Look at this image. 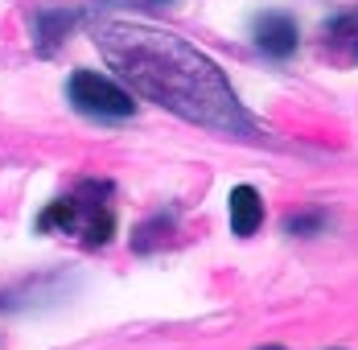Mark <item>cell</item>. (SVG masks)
Wrapping results in <instances>:
<instances>
[{
  "label": "cell",
  "instance_id": "6",
  "mask_svg": "<svg viewBox=\"0 0 358 350\" xmlns=\"http://www.w3.org/2000/svg\"><path fill=\"white\" fill-rule=\"evenodd\" d=\"M325 50L338 54L342 62H355L358 66V8L338 13V17L325 25Z\"/></svg>",
  "mask_w": 358,
  "mask_h": 350
},
{
  "label": "cell",
  "instance_id": "5",
  "mask_svg": "<svg viewBox=\"0 0 358 350\" xmlns=\"http://www.w3.org/2000/svg\"><path fill=\"white\" fill-rule=\"evenodd\" d=\"M227 206H231V231H235V235L248 239V235L259 231V223H264V198H259L251 186H235Z\"/></svg>",
  "mask_w": 358,
  "mask_h": 350
},
{
  "label": "cell",
  "instance_id": "8",
  "mask_svg": "<svg viewBox=\"0 0 358 350\" xmlns=\"http://www.w3.org/2000/svg\"><path fill=\"white\" fill-rule=\"evenodd\" d=\"M322 223H325L322 214L309 210V214H292V218H288V231H292V235H309V231H317Z\"/></svg>",
  "mask_w": 358,
  "mask_h": 350
},
{
  "label": "cell",
  "instance_id": "3",
  "mask_svg": "<svg viewBox=\"0 0 358 350\" xmlns=\"http://www.w3.org/2000/svg\"><path fill=\"white\" fill-rule=\"evenodd\" d=\"M66 95L78 111L95 115V120H128L136 115V99L128 87H120L115 78L99 74V70H74L66 83Z\"/></svg>",
  "mask_w": 358,
  "mask_h": 350
},
{
  "label": "cell",
  "instance_id": "4",
  "mask_svg": "<svg viewBox=\"0 0 358 350\" xmlns=\"http://www.w3.org/2000/svg\"><path fill=\"white\" fill-rule=\"evenodd\" d=\"M251 37L268 58H292L296 54V21L288 13H259L251 21Z\"/></svg>",
  "mask_w": 358,
  "mask_h": 350
},
{
  "label": "cell",
  "instance_id": "9",
  "mask_svg": "<svg viewBox=\"0 0 358 350\" xmlns=\"http://www.w3.org/2000/svg\"><path fill=\"white\" fill-rule=\"evenodd\" d=\"M264 350H285V346H264Z\"/></svg>",
  "mask_w": 358,
  "mask_h": 350
},
{
  "label": "cell",
  "instance_id": "1",
  "mask_svg": "<svg viewBox=\"0 0 358 350\" xmlns=\"http://www.w3.org/2000/svg\"><path fill=\"white\" fill-rule=\"evenodd\" d=\"M95 46L115 66V74L144 99L169 107L173 115L210 132L255 136V120L243 111L227 74L185 37L132 21H99Z\"/></svg>",
  "mask_w": 358,
  "mask_h": 350
},
{
  "label": "cell",
  "instance_id": "7",
  "mask_svg": "<svg viewBox=\"0 0 358 350\" xmlns=\"http://www.w3.org/2000/svg\"><path fill=\"white\" fill-rule=\"evenodd\" d=\"M74 21H78V13H71V8H41V13H37V25H34L37 50H41V54L58 50V46L66 41Z\"/></svg>",
  "mask_w": 358,
  "mask_h": 350
},
{
  "label": "cell",
  "instance_id": "2",
  "mask_svg": "<svg viewBox=\"0 0 358 350\" xmlns=\"http://www.w3.org/2000/svg\"><path fill=\"white\" fill-rule=\"evenodd\" d=\"M37 231H54V235H71L83 247H103L115 235V214L108 202V186L87 181L78 194L58 198L37 214Z\"/></svg>",
  "mask_w": 358,
  "mask_h": 350
}]
</instances>
